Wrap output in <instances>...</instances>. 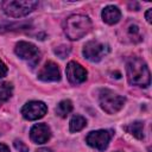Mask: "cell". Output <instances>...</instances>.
Returning a JSON list of instances; mask_svg holds the SVG:
<instances>
[{
    "label": "cell",
    "instance_id": "1",
    "mask_svg": "<svg viewBox=\"0 0 152 152\" xmlns=\"http://www.w3.org/2000/svg\"><path fill=\"white\" fill-rule=\"evenodd\" d=\"M126 75L129 84L146 88L150 86L151 77L147 64L138 57H131L126 63Z\"/></svg>",
    "mask_w": 152,
    "mask_h": 152
},
{
    "label": "cell",
    "instance_id": "2",
    "mask_svg": "<svg viewBox=\"0 0 152 152\" xmlns=\"http://www.w3.org/2000/svg\"><path fill=\"white\" fill-rule=\"evenodd\" d=\"M64 33L70 40H77L84 37L91 28V21L87 15L72 14L64 21Z\"/></svg>",
    "mask_w": 152,
    "mask_h": 152
},
{
    "label": "cell",
    "instance_id": "3",
    "mask_svg": "<svg viewBox=\"0 0 152 152\" xmlns=\"http://www.w3.org/2000/svg\"><path fill=\"white\" fill-rule=\"evenodd\" d=\"M38 6V1L34 0H7L2 2L4 12L13 18L25 17L31 13Z\"/></svg>",
    "mask_w": 152,
    "mask_h": 152
},
{
    "label": "cell",
    "instance_id": "4",
    "mask_svg": "<svg viewBox=\"0 0 152 152\" xmlns=\"http://www.w3.org/2000/svg\"><path fill=\"white\" fill-rule=\"evenodd\" d=\"M125 101L126 100L124 96L115 94L110 89H101L99 93V103L101 108L108 114L119 112L124 107Z\"/></svg>",
    "mask_w": 152,
    "mask_h": 152
},
{
    "label": "cell",
    "instance_id": "5",
    "mask_svg": "<svg viewBox=\"0 0 152 152\" xmlns=\"http://www.w3.org/2000/svg\"><path fill=\"white\" fill-rule=\"evenodd\" d=\"M109 51L108 45L99 40H89L83 46V56L90 62H100Z\"/></svg>",
    "mask_w": 152,
    "mask_h": 152
},
{
    "label": "cell",
    "instance_id": "6",
    "mask_svg": "<svg viewBox=\"0 0 152 152\" xmlns=\"http://www.w3.org/2000/svg\"><path fill=\"white\" fill-rule=\"evenodd\" d=\"M14 52L19 58L25 59V61H30L32 63V65H34L39 61V55H40L39 50L32 43L23 42V40L17 43L15 48H14Z\"/></svg>",
    "mask_w": 152,
    "mask_h": 152
},
{
    "label": "cell",
    "instance_id": "7",
    "mask_svg": "<svg viewBox=\"0 0 152 152\" xmlns=\"http://www.w3.org/2000/svg\"><path fill=\"white\" fill-rule=\"evenodd\" d=\"M112 139V132L110 131H107V129H99V131H93L90 132L87 138H86V141L87 144L93 147V148H96L99 151H103L107 148L109 141Z\"/></svg>",
    "mask_w": 152,
    "mask_h": 152
},
{
    "label": "cell",
    "instance_id": "8",
    "mask_svg": "<svg viewBox=\"0 0 152 152\" xmlns=\"http://www.w3.org/2000/svg\"><path fill=\"white\" fill-rule=\"evenodd\" d=\"M48 107L42 101H30L21 108V114L26 120H38L46 114Z\"/></svg>",
    "mask_w": 152,
    "mask_h": 152
},
{
    "label": "cell",
    "instance_id": "9",
    "mask_svg": "<svg viewBox=\"0 0 152 152\" xmlns=\"http://www.w3.org/2000/svg\"><path fill=\"white\" fill-rule=\"evenodd\" d=\"M119 37L122 42L127 43H139L142 40V34L140 27L134 21H127L119 31Z\"/></svg>",
    "mask_w": 152,
    "mask_h": 152
},
{
    "label": "cell",
    "instance_id": "10",
    "mask_svg": "<svg viewBox=\"0 0 152 152\" xmlns=\"http://www.w3.org/2000/svg\"><path fill=\"white\" fill-rule=\"evenodd\" d=\"M66 77L71 84H80L87 80V70L77 62H69L66 65Z\"/></svg>",
    "mask_w": 152,
    "mask_h": 152
},
{
    "label": "cell",
    "instance_id": "11",
    "mask_svg": "<svg viewBox=\"0 0 152 152\" xmlns=\"http://www.w3.org/2000/svg\"><path fill=\"white\" fill-rule=\"evenodd\" d=\"M38 78L43 82H57L61 80V72L58 65L51 61L46 62L38 72Z\"/></svg>",
    "mask_w": 152,
    "mask_h": 152
},
{
    "label": "cell",
    "instance_id": "12",
    "mask_svg": "<svg viewBox=\"0 0 152 152\" xmlns=\"http://www.w3.org/2000/svg\"><path fill=\"white\" fill-rule=\"evenodd\" d=\"M51 137V131L45 124H36L30 131V138L36 144H44Z\"/></svg>",
    "mask_w": 152,
    "mask_h": 152
},
{
    "label": "cell",
    "instance_id": "13",
    "mask_svg": "<svg viewBox=\"0 0 152 152\" xmlns=\"http://www.w3.org/2000/svg\"><path fill=\"white\" fill-rule=\"evenodd\" d=\"M102 19L104 23L109 25H114L121 19V12L116 6L109 5L102 10Z\"/></svg>",
    "mask_w": 152,
    "mask_h": 152
},
{
    "label": "cell",
    "instance_id": "14",
    "mask_svg": "<svg viewBox=\"0 0 152 152\" xmlns=\"http://www.w3.org/2000/svg\"><path fill=\"white\" fill-rule=\"evenodd\" d=\"M125 129L128 133H131L133 137H135L137 139H142L144 138V124L141 121L132 122L131 125L126 126Z\"/></svg>",
    "mask_w": 152,
    "mask_h": 152
},
{
    "label": "cell",
    "instance_id": "15",
    "mask_svg": "<svg viewBox=\"0 0 152 152\" xmlns=\"http://www.w3.org/2000/svg\"><path fill=\"white\" fill-rule=\"evenodd\" d=\"M86 126H87V120L82 115H74L69 124L70 132H78L83 129Z\"/></svg>",
    "mask_w": 152,
    "mask_h": 152
},
{
    "label": "cell",
    "instance_id": "16",
    "mask_svg": "<svg viewBox=\"0 0 152 152\" xmlns=\"http://www.w3.org/2000/svg\"><path fill=\"white\" fill-rule=\"evenodd\" d=\"M71 110H72V103L70 100H63L56 107V114L61 118H65Z\"/></svg>",
    "mask_w": 152,
    "mask_h": 152
},
{
    "label": "cell",
    "instance_id": "17",
    "mask_svg": "<svg viewBox=\"0 0 152 152\" xmlns=\"http://www.w3.org/2000/svg\"><path fill=\"white\" fill-rule=\"evenodd\" d=\"M13 86L10 82H1L0 83V102L7 101L12 96Z\"/></svg>",
    "mask_w": 152,
    "mask_h": 152
},
{
    "label": "cell",
    "instance_id": "18",
    "mask_svg": "<svg viewBox=\"0 0 152 152\" xmlns=\"http://www.w3.org/2000/svg\"><path fill=\"white\" fill-rule=\"evenodd\" d=\"M53 52L59 57V58H65L69 53H70V48L66 46V45H61V46H57Z\"/></svg>",
    "mask_w": 152,
    "mask_h": 152
},
{
    "label": "cell",
    "instance_id": "19",
    "mask_svg": "<svg viewBox=\"0 0 152 152\" xmlns=\"http://www.w3.org/2000/svg\"><path fill=\"white\" fill-rule=\"evenodd\" d=\"M14 147L19 152H28V147L21 141V140H14Z\"/></svg>",
    "mask_w": 152,
    "mask_h": 152
},
{
    "label": "cell",
    "instance_id": "20",
    "mask_svg": "<svg viewBox=\"0 0 152 152\" xmlns=\"http://www.w3.org/2000/svg\"><path fill=\"white\" fill-rule=\"evenodd\" d=\"M6 74H7V66H6V64L0 59V78L4 77V76H6Z\"/></svg>",
    "mask_w": 152,
    "mask_h": 152
},
{
    "label": "cell",
    "instance_id": "21",
    "mask_svg": "<svg viewBox=\"0 0 152 152\" xmlns=\"http://www.w3.org/2000/svg\"><path fill=\"white\" fill-rule=\"evenodd\" d=\"M151 14H152V10H151V8H148V10H147V12H146V14H145L147 23H151V21H152V19H151Z\"/></svg>",
    "mask_w": 152,
    "mask_h": 152
},
{
    "label": "cell",
    "instance_id": "22",
    "mask_svg": "<svg viewBox=\"0 0 152 152\" xmlns=\"http://www.w3.org/2000/svg\"><path fill=\"white\" fill-rule=\"evenodd\" d=\"M0 152H10V148L4 145V144H0Z\"/></svg>",
    "mask_w": 152,
    "mask_h": 152
},
{
    "label": "cell",
    "instance_id": "23",
    "mask_svg": "<svg viewBox=\"0 0 152 152\" xmlns=\"http://www.w3.org/2000/svg\"><path fill=\"white\" fill-rule=\"evenodd\" d=\"M128 6H129V8H133V7H135V11H138V10H139V5H138L137 2H131Z\"/></svg>",
    "mask_w": 152,
    "mask_h": 152
},
{
    "label": "cell",
    "instance_id": "24",
    "mask_svg": "<svg viewBox=\"0 0 152 152\" xmlns=\"http://www.w3.org/2000/svg\"><path fill=\"white\" fill-rule=\"evenodd\" d=\"M37 152H51L49 148H39Z\"/></svg>",
    "mask_w": 152,
    "mask_h": 152
},
{
    "label": "cell",
    "instance_id": "25",
    "mask_svg": "<svg viewBox=\"0 0 152 152\" xmlns=\"http://www.w3.org/2000/svg\"><path fill=\"white\" fill-rule=\"evenodd\" d=\"M116 152H121V151H116Z\"/></svg>",
    "mask_w": 152,
    "mask_h": 152
},
{
    "label": "cell",
    "instance_id": "26",
    "mask_svg": "<svg viewBox=\"0 0 152 152\" xmlns=\"http://www.w3.org/2000/svg\"><path fill=\"white\" fill-rule=\"evenodd\" d=\"M0 106H1V102H0Z\"/></svg>",
    "mask_w": 152,
    "mask_h": 152
}]
</instances>
